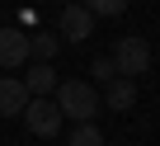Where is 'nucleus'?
Segmentation results:
<instances>
[{
	"instance_id": "f257e3e1",
	"label": "nucleus",
	"mask_w": 160,
	"mask_h": 146,
	"mask_svg": "<svg viewBox=\"0 0 160 146\" xmlns=\"http://www.w3.org/2000/svg\"><path fill=\"white\" fill-rule=\"evenodd\" d=\"M52 99H57L61 118H75V123H94V113H99V90L90 80H61L52 90Z\"/></svg>"
},
{
	"instance_id": "f03ea898",
	"label": "nucleus",
	"mask_w": 160,
	"mask_h": 146,
	"mask_svg": "<svg viewBox=\"0 0 160 146\" xmlns=\"http://www.w3.org/2000/svg\"><path fill=\"white\" fill-rule=\"evenodd\" d=\"M108 57H113V66H118V76H127V80H137V76H146V71H151V43H146L141 33L118 38Z\"/></svg>"
},
{
	"instance_id": "7ed1b4c3",
	"label": "nucleus",
	"mask_w": 160,
	"mask_h": 146,
	"mask_svg": "<svg viewBox=\"0 0 160 146\" xmlns=\"http://www.w3.org/2000/svg\"><path fill=\"white\" fill-rule=\"evenodd\" d=\"M19 118H24V127H28L33 137H57V132H61V108H57L52 94H33Z\"/></svg>"
},
{
	"instance_id": "20e7f679",
	"label": "nucleus",
	"mask_w": 160,
	"mask_h": 146,
	"mask_svg": "<svg viewBox=\"0 0 160 146\" xmlns=\"http://www.w3.org/2000/svg\"><path fill=\"white\" fill-rule=\"evenodd\" d=\"M90 33H94V14L80 5V0L61 5V38H66V43H85Z\"/></svg>"
},
{
	"instance_id": "39448f33",
	"label": "nucleus",
	"mask_w": 160,
	"mask_h": 146,
	"mask_svg": "<svg viewBox=\"0 0 160 146\" xmlns=\"http://www.w3.org/2000/svg\"><path fill=\"white\" fill-rule=\"evenodd\" d=\"M28 61V33L24 28H0V71H14Z\"/></svg>"
},
{
	"instance_id": "423d86ee",
	"label": "nucleus",
	"mask_w": 160,
	"mask_h": 146,
	"mask_svg": "<svg viewBox=\"0 0 160 146\" xmlns=\"http://www.w3.org/2000/svg\"><path fill=\"white\" fill-rule=\"evenodd\" d=\"M28 99H33V94L24 90V80H14V76H0V118H19Z\"/></svg>"
},
{
	"instance_id": "0eeeda50",
	"label": "nucleus",
	"mask_w": 160,
	"mask_h": 146,
	"mask_svg": "<svg viewBox=\"0 0 160 146\" xmlns=\"http://www.w3.org/2000/svg\"><path fill=\"white\" fill-rule=\"evenodd\" d=\"M104 104H108L113 113H127V108L137 104V80H127V76H113V80H108V90H104Z\"/></svg>"
},
{
	"instance_id": "6e6552de",
	"label": "nucleus",
	"mask_w": 160,
	"mask_h": 146,
	"mask_svg": "<svg viewBox=\"0 0 160 146\" xmlns=\"http://www.w3.org/2000/svg\"><path fill=\"white\" fill-rule=\"evenodd\" d=\"M24 90H28V94H52V90H57V71H52L47 61H33V66L24 71Z\"/></svg>"
},
{
	"instance_id": "1a4fd4ad",
	"label": "nucleus",
	"mask_w": 160,
	"mask_h": 146,
	"mask_svg": "<svg viewBox=\"0 0 160 146\" xmlns=\"http://www.w3.org/2000/svg\"><path fill=\"white\" fill-rule=\"evenodd\" d=\"M66 146H104V132L94 123H75V132L66 137Z\"/></svg>"
},
{
	"instance_id": "9d476101",
	"label": "nucleus",
	"mask_w": 160,
	"mask_h": 146,
	"mask_svg": "<svg viewBox=\"0 0 160 146\" xmlns=\"http://www.w3.org/2000/svg\"><path fill=\"white\" fill-rule=\"evenodd\" d=\"M80 5H85L94 19H118V14L127 10V0H80Z\"/></svg>"
},
{
	"instance_id": "9b49d317",
	"label": "nucleus",
	"mask_w": 160,
	"mask_h": 146,
	"mask_svg": "<svg viewBox=\"0 0 160 146\" xmlns=\"http://www.w3.org/2000/svg\"><path fill=\"white\" fill-rule=\"evenodd\" d=\"M52 52H57V33H28V57L47 61Z\"/></svg>"
},
{
	"instance_id": "f8f14e48",
	"label": "nucleus",
	"mask_w": 160,
	"mask_h": 146,
	"mask_svg": "<svg viewBox=\"0 0 160 146\" xmlns=\"http://www.w3.org/2000/svg\"><path fill=\"white\" fill-rule=\"evenodd\" d=\"M90 76H99V80H113V76H118L113 57H94V61H90Z\"/></svg>"
},
{
	"instance_id": "ddd939ff",
	"label": "nucleus",
	"mask_w": 160,
	"mask_h": 146,
	"mask_svg": "<svg viewBox=\"0 0 160 146\" xmlns=\"http://www.w3.org/2000/svg\"><path fill=\"white\" fill-rule=\"evenodd\" d=\"M57 5H71V0H57Z\"/></svg>"
}]
</instances>
